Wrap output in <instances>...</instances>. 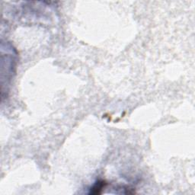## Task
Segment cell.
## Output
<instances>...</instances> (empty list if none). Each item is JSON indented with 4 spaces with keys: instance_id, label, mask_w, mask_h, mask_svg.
<instances>
[{
    "instance_id": "cell-1",
    "label": "cell",
    "mask_w": 195,
    "mask_h": 195,
    "mask_svg": "<svg viewBox=\"0 0 195 195\" xmlns=\"http://www.w3.org/2000/svg\"><path fill=\"white\" fill-rule=\"evenodd\" d=\"M105 181H99V182H97V184L91 189V193H99V190H102L104 187L105 185Z\"/></svg>"
}]
</instances>
